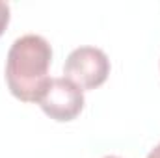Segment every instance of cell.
Masks as SVG:
<instances>
[{
	"instance_id": "3957f363",
	"label": "cell",
	"mask_w": 160,
	"mask_h": 158,
	"mask_svg": "<svg viewBox=\"0 0 160 158\" xmlns=\"http://www.w3.org/2000/svg\"><path fill=\"white\" fill-rule=\"evenodd\" d=\"M38 104L50 119L67 123L77 119L84 110V93L75 82L65 77L50 78Z\"/></svg>"
},
{
	"instance_id": "6da1fadb",
	"label": "cell",
	"mask_w": 160,
	"mask_h": 158,
	"mask_svg": "<svg viewBox=\"0 0 160 158\" xmlns=\"http://www.w3.org/2000/svg\"><path fill=\"white\" fill-rule=\"evenodd\" d=\"M52 48L36 34L17 37L6 60V82L11 95L22 102H38L48 84Z\"/></svg>"
},
{
	"instance_id": "5b68a950",
	"label": "cell",
	"mask_w": 160,
	"mask_h": 158,
	"mask_svg": "<svg viewBox=\"0 0 160 158\" xmlns=\"http://www.w3.org/2000/svg\"><path fill=\"white\" fill-rule=\"evenodd\" d=\"M147 158H160V143L151 151V153H149V155H147Z\"/></svg>"
},
{
	"instance_id": "277c9868",
	"label": "cell",
	"mask_w": 160,
	"mask_h": 158,
	"mask_svg": "<svg viewBox=\"0 0 160 158\" xmlns=\"http://www.w3.org/2000/svg\"><path fill=\"white\" fill-rule=\"evenodd\" d=\"M8 24H9V4L0 0V36L6 32Z\"/></svg>"
},
{
	"instance_id": "7a4b0ae2",
	"label": "cell",
	"mask_w": 160,
	"mask_h": 158,
	"mask_svg": "<svg viewBox=\"0 0 160 158\" xmlns=\"http://www.w3.org/2000/svg\"><path fill=\"white\" fill-rule=\"evenodd\" d=\"M65 78L75 82L80 89H95L102 86L110 75V60L97 47L75 48L63 65Z\"/></svg>"
},
{
	"instance_id": "8992f818",
	"label": "cell",
	"mask_w": 160,
	"mask_h": 158,
	"mask_svg": "<svg viewBox=\"0 0 160 158\" xmlns=\"http://www.w3.org/2000/svg\"><path fill=\"white\" fill-rule=\"evenodd\" d=\"M104 158H119V156H104Z\"/></svg>"
}]
</instances>
